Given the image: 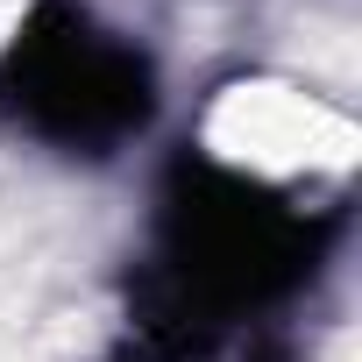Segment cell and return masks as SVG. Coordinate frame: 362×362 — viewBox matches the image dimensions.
Masks as SVG:
<instances>
[{
    "label": "cell",
    "instance_id": "cell-1",
    "mask_svg": "<svg viewBox=\"0 0 362 362\" xmlns=\"http://www.w3.org/2000/svg\"><path fill=\"white\" fill-rule=\"evenodd\" d=\"M192 142L214 170L242 177L263 192H313V185H341L355 170V114L341 107V93L256 64L235 71L221 86H206L199 114H192Z\"/></svg>",
    "mask_w": 362,
    "mask_h": 362
}]
</instances>
